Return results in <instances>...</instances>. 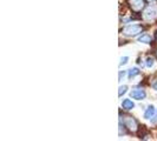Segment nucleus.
Segmentation results:
<instances>
[{
	"label": "nucleus",
	"mask_w": 157,
	"mask_h": 141,
	"mask_svg": "<svg viewBox=\"0 0 157 141\" xmlns=\"http://www.w3.org/2000/svg\"><path fill=\"white\" fill-rule=\"evenodd\" d=\"M144 30V27L142 25H138V24H131V25H126L124 26L122 30H121V33L123 35H125L128 38H134V37H137L138 34H141Z\"/></svg>",
	"instance_id": "1"
},
{
	"label": "nucleus",
	"mask_w": 157,
	"mask_h": 141,
	"mask_svg": "<svg viewBox=\"0 0 157 141\" xmlns=\"http://www.w3.org/2000/svg\"><path fill=\"white\" fill-rule=\"evenodd\" d=\"M119 122H122L123 125L125 126L130 133H136L140 129L138 121L134 117H131V115H121Z\"/></svg>",
	"instance_id": "2"
},
{
	"label": "nucleus",
	"mask_w": 157,
	"mask_h": 141,
	"mask_svg": "<svg viewBox=\"0 0 157 141\" xmlns=\"http://www.w3.org/2000/svg\"><path fill=\"white\" fill-rule=\"evenodd\" d=\"M126 2L135 13H141L145 8V0H126Z\"/></svg>",
	"instance_id": "3"
},
{
	"label": "nucleus",
	"mask_w": 157,
	"mask_h": 141,
	"mask_svg": "<svg viewBox=\"0 0 157 141\" xmlns=\"http://www.w3.org/2000/svg\"><path fill=\"white\" fill-rule=\"evenodd\" d=\"M157 18V8L155 6H149V7L144 8L143 12V19L147 21H152Z\"/></svg>",
	"instance_id": "4"
},
{
	"label": "nucleus",
	"mask_w": 157,
	"mask_h": 141,
	"mask_svg": "<svg viewBox=\"0 0 157 141\" xmlns=\"http://www.w3.org/2000/svg\"><path fill=\"white\" fill-rule=\"evenodd\" d=\"M130 96L135 100H144L147 98V92L142 88H135L130 92Z\"/></svg>",
	"instance_id": "5"
},
{
	"label": "nucleus",
	"mask_w": 157,
	"mask_h": 141,
	"mask_svg": "<svg viewBox=\"0 0 157 141\" xmlns=\"http://www.w3.org/2000/svg\"><path fill=\"white\" fill-rule=\"evenodd\" d=\"M156 113V108L152 106V105H150L147 107V110L144 112V119H147V120H149L151 118L154 117V114Z\"/></svg>",
	"instance_id": "6"
},
{
	"label": "nucleus",
	"mask_w": 157,
	"mask_h": 141,
	"mask_svg": "<svg viewBox=\"0 0 157 141\" xmlns=\"http://www.w3.org/2000/svg\"><path fill=\"white\" fill-rule=\"evenodd\" d=\"M122 108L125 110H131L135 108V103L132 100H130V99H124L123 102H122Z\"/></svg>",
	"instance_id": "7"
},
{
	"label": "nucleus",
	"mask_w": 157,
	"mask_h": 141,
	"mask_svg": "<svg viewBox=\"0 0 157 141\" xmlns=\"http://www.w3.org/2000/svg\"><path fill=\"white\" fill-rule=\"evenodd\" d=\"M138 42L142 44H151L152 42V38L148 33H143L141 37H138Z\"/></svg>",
	"instance_id": "8"
},
{
	"label": "nucleus",
	"mask_w": 157,
	"mask_h": 141,
	"mask_svg": "<svg viewBox=\"0 0 157 141\" xmlns=\"http://www.w3.org/2000/svg\"><path fill=\"white\" fill-rule=\"evenodd\" d=\"M140 74H141V70H140V68H137V67L130 68V70H128V78L129 79H132L135 77H137V75H140Z\"/></svg>",
	"instance_id": "9"
},
{
	"label": "nucleus",
	"mask_w": 157,
	"mask_h": 141,
	"mask_svg": "<svg viewBox=\"0 0 157 141\" xmlns=\"http://www.w3.org/2000/svg\"><path fill=\"white\" fill-rule=\"evenodd\" d=\"M154 65H155V59H154L152 56H148L147 60H145V66H147L148 68H151Z\"/></svg>",
	"instance_id": "10"
},
{
	"label": "nucleus",
	"mask_w": 157,
	"mask_h": 141,
	"mask_svg": "<svg viewBox=\"0 0 157 141\" xmlns=\"http://www.w3.org/2000/svg\"><path fill=\"white\" fill-rule=\"evenodd\" d=\"M126 91H128V86H126V85L119 86V88H118V96H122L123 94H125Z\"/></svg>",
	"instance_id": "11"
},
{
	"label": "nucleus",
	"mask_w": 157,
	"mask_h": 141,
	"mask_svg": "<svg viewBox=\"0 0 157 141\" xmlns=\"http://www.w3.org/2000/svg\"><path fill=\"white\" fill-rule=\"evenodd\" d=\"M128 61H129V56H122V58H121V61H119V66L126 65Z\"/></svg>",
	"instance_id": "12"
},
{
	"label": "nucleus",
	"mask_w": 157,
	"mask_h": 141,
	"mask_svg": "<svg viewBox=\"0 0 157 141\" xmlns=\"http://www.w3.org/2000/svg\"><path fill=\"white\" fill-rule=\"evenodd\" d=\"M150 120H151V122H152V124H157V110H156V113L154 114V117L151 118Z\"/></svg>",
	"instance_id": "13"
},
{
	"label": "nucleus",
	"mask_w": 157,
	"mask_h": 141,
	"mask_svg": "<svg viewBox=\"0 0 157 141\" xmlns=\"http://www.w3.org/2000/svg\"><path fill=\"white\" fill-rule=\"evenodd\" d=\"M125 74H126V72H125V70H123V72L121 70V72H119V81H121L122 79L124 78V75H125Z\"/></svg>",
	"instance_id": "14"
},
{
	"label": "nucleus",
	"mask_w": 157,
	"mask_h": 141,
	"mask_svg": "<svg viewBox=\"0 0 157 141\" xmlns=\"http://www.w3.org/2000/svg\"><path fill=\"white\" fill-rule=\"evenodd\" d=\"M152 87H154V88H155V89L157 91V80L155 81V82H154V84H152Z\"/></svg>",
	"instance_id": "15"
},
{
	"label": "nucleus",
	"mask_w": 157,
	"mask_h": 141,
	"mask_svg": "<svg viewBox=\"0 0 157 141\" xmlns=\"http://www.w3.org/2000/svg\"><path fill=\"white\" fill-rule=\"evenodd\" d=\"M145 1H148V2H154V1H156V0H145Z\"/></svg>",
	"instance_id": "16"
},
{
	"label": "nucleus",
	"mask_w": 157,
	"mask_h": 141,
	"mask_svg": "<svg viewBox=\"0 0 157 141\" xmlns=\"http://www.w3.org/2000/svg\"><path fill=\"white\" fill-rule=\"evenodd\" d=\"M156 40H157V32H156Z\"/></svg>",
	"instance_id": "17"
},
{
	"label": "nucleus",
	"mask_w": 157,
	"mask_h": 141,
	"mask_svg": "<svg viewBox=\"0 0 157 141\" xmlns=\"http://www.w3.org/2000/svg\"><path fill=\"white\" fill-rule=\"evenodd\" d=\"M156 58H157V51H156Z\"/></svg>",
	"instance_id": "18"
}]
</instances>
